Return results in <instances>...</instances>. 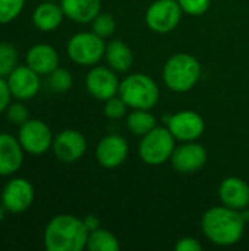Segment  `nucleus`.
Returning <instances> with one entry per match:
<instances>
[{
    "label": "nucleus",
    "instance_id": "nucleus-1",
    "mask_svg": "<svg viewBox=\"0 0 249 251\" xmlns=\"http://www.w3.org/2000/svg\"><path fill=\"white\" fill-rule=\"evenodd\" d=\"M245 218L241 210L227 206L208 209L201 221L204 235L216 246L229 247L241 241L245 232Z\"/></svg>",
    "mask_w": 249,
    "mask_h": 251
},
{
    "label": "nucleus",
    "instance_id": "nucleus-2",
    "mask_svg": "<svg viewBox=\"0 0 249 251\" xmlns=\"http://www.w3.org/2000/svg\"><path fill=\"white\" fill-rule=\"evenodd\" d=\"M88 235L84 219L57 215L47 224L43 240L47 251H81L87 249Z\"/></svg>",
    "mask_w": 249,
    "mask_h": 251
},
{
    "label": "nucleus",
    "instance_id": "nucleus-3",
    "mask_svg": "<svg viewBox=\"0 0 249 251\" xmlns=\"http://www.w3.org/2000/svg\"><path fill=\"white\" fill-rule=\"evenodd\" d=\"M201 78V63L188 53L172 56L163 68V81L175 93L192 90Z\"/></svg>",
    "mask_w": 249,
    "mask_h": 251
},
{
    "label": "nucleus",
    "instance_id": "nucleus-4",
    "mask_svg": "<svg viewBox=\"0 0 249 251\" xmlns=\"http://www.w3.org/2000/svg\"><path fill=\"white\" fill-rule=\"evenodd\" d=\"M119 96L132 109H153L160 99L156 81L147 74H131L119 85Z\"/></svg>",
    "mask_w": 249,
    "mask_h": 251
},
{
    "label": "nucleus",
    "instance_id": "nucleus-5",
    "mask_svg": "<svg viewBox=\"0 0 249 251\" xmlns=\"http://www.w3.org/2000/svg\"><path fill=\"white\" fill-rule=\"evenodd\" d=\"M176 138L169 131V128L156 126L148 134H145L138 146V154L141 160L151 166H158L170 160L175 151Z\"/></svg>",
    "mask_w": 249,
    "mask_h": 251
},
{
    "label": "nucleus",
    "instance_id": "nucleus-6",
    "mask_svg": "<svg viewBox=\"0 0 249 251\" xmlns=\"http://www.w3.org/2000/svg\"><path fill=\"white\" fill-rule=\"evenodd\" d=\"M70 60L81 66H94L106 54V43L103 37L91 32H78L72 35L66 44Z\"/></svg>",
    "mask_w": 249,
    "mask_h": 251
},
{
    "label": "nucleus",
    "instance_id": "nucleus-7",
    "mask_svg": "<svg viewBox=\"0 0 249 251\" xmlns=\"http://www.w3.org/2000/svg\"><path fill=\"white\" fill-rule=\"evenodd\" d=\"M18 140L25 150V153L32 156H40L47 153L53 146V132L50 126L41 119H28L19 126Z\"/></svg>",
    "mask_w": 249,
    "mask_h": 251
},
{
    "label": "nucleus",
    "instance_id": "nucleus-8",
    "mask_svg": "<svg viewBox=\"0 0 249 251\" xmlns=\"http://www.w3.org/2000/svg\"><path fill=\"white\" fill-rule=\"evenodd\" d=\"M182 7L178 0H156L145 13L147 26L158 34H167L173 31L182 19Z\"/></svg>",
    "mask_w": 249,
    "mask_h": 251
},
{
    "label": "nucleus",
    "instance_id": "nucleus-9",
    "mask_svg": "<svg viewBox=\"0 0 249 251\" xmlns=\"http://www.w3.org/2000/svg\"><path fill=\"white\" fill-rule=\"evenodd\" d=\"M34 196V187L28 179L13 178L4 185L0 201L9 213H23L31 207Z\"/></svg>",
    "mask_w": 249,
    "mask_h": 251
},
{
    "label": "nucleus",
    "instance_id": "nucleus-10",
    "mask_svg": "<svg viewBox=\"0 0 249 251\" xmlns=\"http://www.w3.org/2000/svg\"><path fill=\"white\" fill-rule=\"evenodd\" d=\"M40 76L41 75H38L35 71H32L26 63L18 65L6 76L13 99L21 100V101L32 100L38 94L40 87H41Z\"/></svg>",
    "mask_w": 249,
    "mask_h": 251
},
{
    "label": "nucleus",
    "instance_id": "nucleus-11",
    "mask_svg": "<svg viewBox=\"0 0 249 251\" xmlns=\"http://www.w3.org/2000/svg\"><path fill=\"white\" fill-rule=\"evenodd\" d=\"M119 78L112 68L94 66L85 78V87L88 93L101 101H106L119 94Z\"/></svg>",
    "mask_w": 249,
    "mask_h": 251
},
{
    "label": "nucleus",
    "instance_id": "nucleus-12",
    "mask_svg": "<svg viewBox=\"0 0 249 251\" xmlns=\"http://www.w3.org/2000/svg\"><path fill=\"white\" fill-rule=\"evenodd\" d=\"M167 128L176 140L183 143L198 140L205 129V122L201 115L194 110H182L167 118Z\"/></svg>",
    "mask_w": 249,
    "mask_h": 251
},
{
    "label": "nucleus",
    "instance_id": "nucleus-13",
    "mask_svg": "<svg viewBox=\"0 0 249 251\" xmlns=\"http://www.w3.org/2000/svg\"><path fill=\"white\" fill-rule=\"evenodd\" d=\"M51 150L60 162L73 163L85 154L87 140L76 129H63L54 137Z\"/></svg>",
    "mask_w": 249,
    "mask_h": 251
},
{
    "label": "nucleus",
    "instance_id": "nucleus-14",
    "mask_svg": "<svg viewBox=\"0 0 249 251\" xmlns=\"http://www.w3.org/2000/svg\"><path fill=\"white\" fill-rule=\"evenodd\" d=\"M207 157L208 154L204 146L195 141H186L175 149L170 162L178 172L192 174L200 171L205 165Z\"/></svg>",
    "mask_w": 249,
    "mask_h": 251
},
{
    "label": "nucleus",
    "instance_id": "nucleus-15",
    "mask_svg": "<svg viewBox=\"0 0 249 251\" xmlns=\"http://www.w3.org/2000/svg\"><path fill=\"white\" fill-rule=\"evenodd\" d=\"M129 153L128 143L120 135H106L97 146L95 157L97 162L106 169H114L120 166Z\"/></svg>",
    "mask_w": 249,
    "mask_h": 251
},
{
    "label": "nucleus",
    "instance_id": "nucleus-16",
    "mask_svg": "<svg viewBox=\"0 0 249 251\" xmlns=\"http://www.w3.org/2000/svg\"><path fill=\"white\" fill-rule=\"evenodd\" d=\"M23 153L18 137L1 132L0 134V176L16 174L23 165Z\"/></svg>",
    "mask_w": 249,
    "mask_h": 251
},
{
    "label": "nucleus",
    "instance_id": "nucleus-17",
    "mask_svg": "<svg viewBox=\"0 0 249 251\" xmlns=\"http://www.w3.org/2000/svg\"><path fill=\"white\" fill-rule=\"evenodd\" d=\"M59 53L50 44H35L32 46L25 56V63L35 71L38 75H50L59 68Z\"/></svg>",
    "mask_w": 249,
    "mask_h": 251
},
{
    "label": "nucleus",
    "instance_id": "nucleus-18",
    "mask_svg": "<svg viewBox=\"0 0 249 251\" xmlns=\"http://www.w3.org/2000/svg\"><path fill=\"white\" fill-rule=\"evenodd\" d=\"M222 203L235 210H244L249 206V185L238 176H229L219 187Z\"/></svg>",
    "mask_w": 249,
    "mask_h": 251
},
{
    "label": "nucleus",
    "instance_id": "nucleus-19",
    "mask_svg": "<svg viewBox=\"0 0 249 251\" xmlns=\"http://www.w3.org/2000/svg\"><path fill=\"white\" fill-rule=\"evenodd\" d=\"M65 18V12L60 4L51 0L40 3L32 12V24L38 31L51 32L57 29Z\"/></svg>",
    "mask_w": 249,
    "mask_h": 251
},
{
    "label": "nucleus",
    "instance_id": "nucleus-20",
    "mask_svg": "<svg viewBox=\"0 0 249 251\" xmlns=\"http://www.w3.org/2000/svg\"><path fill=\"white\" fill-rule=\"evenodd\" d=\"M65 16L78 24L92 22L101 10L100 0H60Z\"/></svg>",
    "mask_w": 249,
    "mask_h": 251
},
{
    "label": "nucleus",
    "instance_id": "nucleus-21",
    "mask_svg": "<svg viewBox=\"0 0 249 251\" xmlns=\"http://www.w3.org/2000/svg\"><path fill=\"white\" fill-rule=\"evenodd\" d=\"M106 60L114 72H126L132 66L134 54L126 43L113 40L106 46Z\"/></svg>",
    "mask_w": 249,
    "mask_h": 251
},
{
    "label": "nucleus",
    "instance_id": "nucleus-22",
    "mask_svg": "<svg viewBox=\"0 0 249 251\" xmlns=\"http://www.w3.org/2000/svg\"><path fill=\"white\" fill-rule=\"evenodd\" d=\"M126 126L134 135L144 137L145 134H148L151 129H154L157 126V119L150 110L135 109L134 112H131L128 115Z\"/></svg>",
    "mask_w": 249,
    "mask_h": 251
},
{
    "label": "nucleus",
    "instance_id": "nucleus-23",
    "mask_svg": "<svg viewBox=\"0 0 249 251\" xmlns=\"http://www.w3.org/2000/svg\"><path fill=\"white\" fill-rule=\"evenodd\" d=\"M87 249L90 251H117L120 249V244L112 232L98 228L90 232Z\"/></svg>",
    "mask_w": 249,
    "mask_h": 251
},
{
    "label": "nucleus",
    "instance_id": "nucleus-24",
    "mask_svg": "<svg viewBox=\"0 0 249 251\" xmlns=\"http://www.w3.org/2000/svg\"><path fill=\"white\" fill-rule=\"evenodd\" d=\"M19 65V53L10 43H0V76L6 78Z\"/></svg>",
    "mask_w": 249,
    "mask_h": 251
},
{
    "label": "nucleus",
    "instance_id": "nucleus-25",
    "mask_svg": "<svg viewBox=\"0 0 249 251\" xmlns=\"http://www.w3.org/2000/svg\"><path fill=\"white\" fill-rule=\"evenodd\" d=\"M25 0H0V25L10 24L23 10Z\"/></svg>",
    "mask_w": 249,
    "mask_h": 251
},
{
    "label": "nucleus",
    "instance_id": "nucleus-26",
    "mask_svg": "<svg viewBox=\"0 0 249 251\" xmlns=\"http://www.w3.org/2000/svg\"><path fill=\"white\" fill-rule=\"evenodd\" d=\"M48 84H50L53 91L66 93V91L70 90V87L73 84V78H72V74L68 69L57 68L56 71H53L48 75Z\"/></svg>",
    "mask_w": 249,
    "mask_h": 251
},
{
    "label": "nucleus",
    "instance_id": "nucleus-27",
    "mask_svg": "<svg viewBox=\"0 0 249 251\" xmlns=\"http://www.w3.org/2000/svg\"><path fill=\"white\" fill-rule=\"evenodd\" d=\"M114 29L116 21L110 13H98L92 21V31L103 38L110 37L114 32Z\"/></svg>",
    "mask_w": 249,
    "mask_h": 251
},
{
    "label": "nucleus",
    "instance_id": "nucleus-28",
    "mask_svg": "<svg viewBox=\"0 0 249 251\" xmlns=\"http://www.w3.org/2000/svg\"><path fill=\"white\" fill-rule=\"evenodd\" d=\"M6 116L10 124L21 126L22 124H25L29 119V112H28V107L23 104V101L18 100V101L9 104V107L6 109Z\"/></svg>",
    "mask_w": 249,
    "mask_h": 251
},
{
    "label": "nucleus",
    "instance_id": "nucleus-29",
    "mask_svg": "<svg viewBox=\"0 0 249 251\" xmlns=\"http://www.w3.org/2000/svg\"><path fill=\"white\" fill-rule=\"evenodd\" d=\"M128 107L129 106L120 96H114L104 101V115L110 119H119L126 115Z\"/></svg>",
    "mask_w": 249,
    "mask_h": 251
},
{
    "label": "nucleus",
    "instance_id": "nucleus-30",
    "mask_svg": "<svg viewBox=\"0 0 249 251\" xmlns=\"http://www.w3.org/2000/svg\"><path fill=\"white\" fill-rule=\"evenodd\" d=\"M182 10L192 16H200L205 13L210 7L211 0H178Z\"/></svg>",
    "mask_w": 249,
    "mask_h": 251
},
{
    "label": "nucleus",
    "instance_id": "nucleus-31",
    "mask_svg": "<svg viewBox=\"0 0 249 251\" xmlns=\"http://www.w3.org/2000/svg\"><path fill=\"white\" fill-rule=\"evenodd\" d=\"M12 93H10V88H9V84H7V79L0 76V113L6 112V109L9 107L10 104V100H12Z\"/></svg>",
    "mask_w": 249,
    "mask_h": 251
},
{
    "label": "nucleus",
    "instance_id": "nucleus-32",
    "mask_svg": "<svg viewBox=\"0 0 249 251\" xmlns=\"http://www.w3.org/2000/svg\"><path fill=\"white\" fill-rule=\"evenodd\" d=\"M175 250L176 251H201L203 250V246L198 240L192 238V237H185V238H181L176 246H175Z\"/></svg>",
    "mask_w": 249,
    "mask_h": 251
},
{
    "label": "nucleus",
    "instance_id": "nucleus-33",
    "mask_svg": "<svg viewBox=\"0 0 249 251\" xmlns=\"http://www.w3.org/2000/svg\"><path fill=\"white\" fill-rule=\"evenodd\" d=\"M84 224H85V226H87V229H88L90 232L100 228V219H98L95 215H88V216H85V218H84Z\"/></svg>",
    "mask_w": 249,
    "mask_h": 251
},
{
    "label": "nucleus",
    "instance_id": "nucleus-34",
    "mask_svg": "<svg viewBox=\"0 0 249 251\" xmlns=\"http://www.w3.org/2000/svg\"><path fill=\"white\" fill-rule=\"evenodd\" d=\"M6 212H7V210H6V207H4V206L1 204V201H0V222L4 219V216H6Z\"/></svg>",
    "mask_w": 249,
    "mask_h": 251
},
{
    "label": "nucleus",
    "instance_id": "nucleus-35",
    "mask_svg": "<svg viewBox=\"0 0 249 251\" xmlns=\"http://www.w3.org/2000/svg\"><path fill=\"white\" fill-rule=\"evenodd\" d=\"M51 1H57V0H51Z\"/></svg>",
    "mask_w": 249,
    "mask_h": 251
}]
</instances>
